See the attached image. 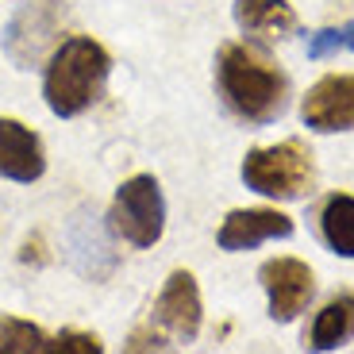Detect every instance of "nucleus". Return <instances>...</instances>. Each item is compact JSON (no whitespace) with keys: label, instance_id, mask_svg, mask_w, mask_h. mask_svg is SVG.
<instances>
[{"label":"nucleus","instance_id":"nucleus-6","mask_svg":"<svg viewBox=\"0 0 354 354\" xmlns=\"http://www.w3.org/2000/svg\"><path fill=\"white\" fill-rule=\"evenodd\" d=\"M301 120L319 135L354 131V73H328L308 88Z\"/></svg>","mask_w":354,"mask_h":354},{"label":"nucleus","instance_id":"nucleus-7","mask_svg":"<svg viewBox=\"0 0 354 354\" xmlns=\"http://www.w3.org/2000/svg\"><path fill=\"white\" fill-rule=\"evenodd\" d=\"M154 324L177 343H193L201 331V289L189 270H174L154 301Z\"/></svg>","mask_w":354,"mask_h":354},{"label":"nucleus","instance_id":"nucleus-2","mask_svg":"<svg viewBox=\"0 0 354 354\" xmlns=\"http://www.w3.org/2000/svg\"><path fill=\"white\" fill-rule=\"evenodd\" d=\"M112 73V58L108 50L88 35H73L66 39L46 62V77H43V97L50 104L54 115H81L100 100L104 81Z\"/></svg>","mask_w":354,"mask_h":354},{"label":"nucleus","instance_id":"nucleus-15","mask_svg":"<svg viewBox=\"0 0 354 354\" xmlns=\"http://www.w3.org/2000/svg\"><path fill=\"white\" fill-rule=\"evenodd\" d=\"M335 50H354V19L343 27H324V31H316L308 39V58H316V62Z\"/></svg>","mask_w":354,"mask_h":354},{"label":"nucleus","instance_id":"nucleus-3","mask_svg":"<svg viewBox=\"0 0 354 354\" xmlns=\"http://www.w3.org/2000/svg\"><path fill=\"white\" fill-rule=\"evenodd\" d=\"M312 154L304 151L297 139L277 142V147H254V151L243 158V181L247 189L262 196H274V201H297L312 189Z\"/></svg>","mask_w":354,"mask_h":354},{"label":"nucleus","instance_id":"nucleus-16","mask_svg":"<svg viewBox=\"0 0 354 354\" xmlns=\"http://www.w3.org/2000/svg\"><path fill=\"white\" fill-rule=\"evenodd\" d=\"M46 351H54V354H97L100 339L81 335V331H62L58 339H46Z\"/></svg>","mask_w":354,"mask_h":354},{"label":"nucleus","instance_id":"nucleus-13","mask_svg":"<svg viewBox=\"0 0 354 354\" xmlns=\"http://www.w3.org/2000/svg\"><path fill=\"white\" fill-rule=\"evenodd\" d=\"M319 231L335 254L354 258V196L351 193H331L319 212Z\"/></svg>","mask_w":354,"mask_h":354},{"label":"nucleus","instance_id":"nucleus-5","mask_svg":"<svg viewBox=\"0 0 354 354\" xmlns=\"http://www.w3.org/2000/svg\"><path fill=\"white\" fill-rule=\"evenodd\" d=\"M258 281L270 297V319H277V324L297 319L316 292V277H312L308 262H301V258H270L258 270Z\"/></svg>","mask_w":354,"mask_h":354},{"label":"nucleus","instance_id":"nucleus-10","mask_svg":"<svg viewBox=\"0 0 354 354\" xmlns=\"http://www.w3.org/2000/svg\"><path fill=\"white\" fill-rule=\"evenodd\" d=\"M54 12L50 4H27L24 12H19L16 19H12L8 27V54L16 58V66H31L39 62V54H43V46L54 39Z\"/></svg>","mask_w":354,"mask_h":354},{"label":"nucleus","instance_id":"nucleus-1","mask_svg":"<svg viewBox=\"0 0 354 354\" xmlns=\"http://www.w3.org/2000/svg\"><path fill=\"white\" fill-rule=\"evenodd\" d=\"M216 81H220L227 108L247 124H270L289 104V77L262 50H254L247 43L220 46Z\"/></svg>","mask_w":354,"mask_h":354},{"label":"nucleus","instance_id":"nucleus-9","mask_svg":"<svg viewBox=\"0 0 354 354\" xmlns=\"http://www.w3.org/2000/svg\"><path fill=\"white\" fill-rule=\"evenodd\" d=\"M46 169L43 142L31 127H24L19 120H0V177L31 185L39 181Z\"/></svg>","mask_w":354,"mask_h":354},{"label":"nucleus","instance_id":"nucleus-8","mask_svg":"<svg viewBox=\"0 0 354 354\" xmlns=\"http://www.w3.org/2000/svg\"><path fill=\"white\" fill-rule=\"evenodd\" d=\"M292 235V220L281 216L277 208H235L227 212V220L220 223V250H250L266 239H289Z\"/></svg>","mask_w":354,"mask_h":354},{"label":"nucleus","instance_id":"nucleus-14","mask_svg":"<svg viewBox=\"0 0 354 354\" xmlns=\"http://www.w3.org/2000/svg\"><path fill=\"white\" fill-rule=\"evenodd\" d=\"M39 351H46V335L35 324L16 316L0 319V354H39Z\"/></svg>","mask_w":354,"mask_h":354},{"label":"nucleus","instance_id":"nucleus-12","mask_svg":"<svg viewBox=\"0 0 354 354\" xmlns=\"http://www.w3.org/2000/svg\"><path fill=\"white\" fill-rule=\"evenodd\" d=\"M351 335H354V292H346V297H335V301H328L316 312L312 331H308V346L312 351H335Z\"/></svg>","mask_w":354,"mask_h":354},{"label":"nucleus","instance_id":"nucleus-4","mask_svg":"<svg viewBox=\"0 0 354 354\" xmlns=\"http://www.w3.org/2000/svg\"><path fill=\"white\" fill-rule=\"evenodd\" d=\"M112 231L124 235L131 247H154L166 231V201L162 185L151 174H135L115 189L112 201Z\"/></svg>","mask_w":354,"mask_h":354},{"label":"nucleus","instance_id":"nucleus-11","mask_svg":"<svg viewBox=\"0 0 354 354\" xmlns=\"http://www.w3.org/2000/svg\"><path fill=\"white\" fill-rule=\"evenodd\" d=\"M235 24L254 39H285L297 31V12L289 0H235Z\"/></svg>","mask_w":354,"mask_h":354}]
</instances>
